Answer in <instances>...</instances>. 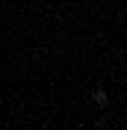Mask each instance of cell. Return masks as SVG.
<instances>
[{
	"label": "cell",
	"mask_w": 127,
	"mask_h": 130,
	"mask_svg": "<svg viewBox=\"0 0 127 130\" xmlns=\"http://www.w3.org/2000/svg\"><path fill=\"white\" fill-rule=\"evenodd\" d=\"M92 101H95L98 106H106V104H109V95H106L103 89H95V92H92Z\"/></svg>",
	"instance_id": "6da1fadb"
}]
</instances>
